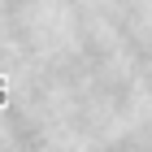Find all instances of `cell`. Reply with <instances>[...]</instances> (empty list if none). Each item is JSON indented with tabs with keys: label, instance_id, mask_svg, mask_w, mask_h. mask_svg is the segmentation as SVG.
Segmentation results:
<instances>
[{
	"label": "cell",
	"instance_id": "cell-1",
	"mask_svg": "<svg viewBox=\"0 0 152 152\" xmlns=\"http://www.w3.org/2000/svg\"><path fill=\"white\" fill-rule=\"evenodd\" d=\"M4 87H9V83H4V78H0V100H4Z\"/></svg>",
	"mask_w": 152,
	"mask_h": 152
}]
</instances>
